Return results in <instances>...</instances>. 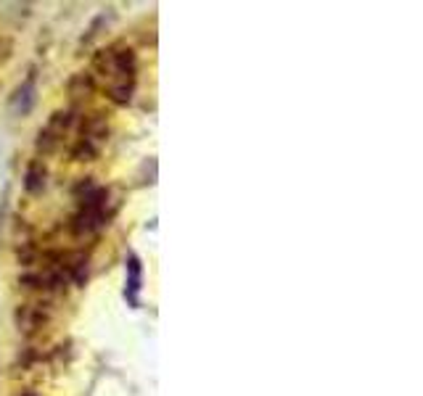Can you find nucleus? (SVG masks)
<instances>
[{"instance_id":"obj_3","label":"nucleus","mask_w":423,"mask_h":396,"mask_svg":"<svg viewBox=\"0 0 423 396\" xmlns=\"http://www.w3.org/2000/svg\"><path fill=\"white\" fill-rule=\"evenodd\" d=\"M27 191L29 193H40L43 188H45V169L40 167V161H35V164H29V169H27Z\"/></svg>"},{"instance_id":"obj_2","label":"nucleus","mask_w":423,"mask_h":396,"mask_svg":"<svg viewBox=\"0 0 423 396\" xmlns=\"http://www.w3.org/2000/svg\"><path fill=\"white\" fill-rule=\"evenodd\" d=\"M141 286H143V267H141V259L135 254H130L127 256V288H124V296L130 299L133 307H138Z\"/></svg>"},{"instance_id":"obj_4","label":"nucleus","mask_w":423,"mask_h":396,"mask_svg":"<svg viewBox=\"0 0 423 396\" xmlns=\"http://www.w3.org/2000/svg\"><path fill=\"white\" fill-rule=\"evenodd\" d=\"M19 396H35V394H19Z\"/></svg>"},{"instance_id":"obj_1","label":"nucleus","mask_w":423,"mask_h":396,"mask_svg":"<svg viewBox=\"0 0 423 396\" xmlns=\"http://www.w3.org/2000/svg\"><path fill=\"white\" fill-rule=\"evenodd\" d=\"M37 101V87H35V77H29L22 87H16V93L11 96V111L13 114H19V117H24L32 111Z\"/></svg>"}]
</instances>
